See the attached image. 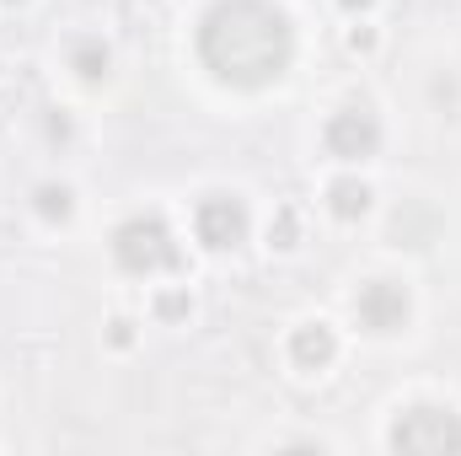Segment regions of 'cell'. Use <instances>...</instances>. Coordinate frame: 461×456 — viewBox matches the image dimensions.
I'll return each instance as SVG.
<instances>
[{"label":"cell","instance_id":"obj_1","mask_svg":"<svg viewBox=\"0 0 461 456\" xmlns=\"http://www.w3.org/2000/svg\"><path fill=\"white\" fill-rule=\"evenodd\" d=\"M199 59L226 87H268L295 59V27L268 0H221L199 22Z\"/></svg>","mask_w":461,"mask_h":456},{"label":"cell","instance_id":"obj_2","mask_svg":"<svg viewBox=\"0 0 461 456\" xmlns=\"http://www.w3.org/2000/svg\"><path fill=\"white\" fill-rule=\"evenodd\" d=\"M113 263L123 274H161L177 269V242L161 215H134L113 231Z\"/></svg>","mask_w":461,"mask_h":456},{"label":"cell","instance_id":"obj_3","mask_svg":"<svg viewBox=\"0 0 461 456\" xmlns=\"http://www.w3.org/2000/svg\"><path fill=\"white\" fill-rule=\"evenodd\" d=\"M386 441H392V451H408V456H446V451H461V419L451 408L419 403V408L397 414Z\"/></svg>","mask_w":461,"mask_h":456},{"label":"cell","instance_id":"obj_4","mask_svg":"<svg viewBox=\"0 0 461 456\" xmlns=\"http://www.w3.org/2000/svg\"><path fill=\"white\" fill-rule=\"evenodd\" d=\"M322 145L339 161H365L381 145V118L370 114V108H339V114L328 118V129H322Z\"/></svg>","mask_w":461,"mask_h":456},{"label":"cell","instance_id":"obj_5","mask_svg":"<svg viewBox=\"0 0 461 456\" xmlns=\"http://www.w3.org/2000/svg\"><path fill=\"white\" fill-rule=\"evenodd\" d=\"M354 317H359L365 333H397L408 323V290L392 285V279H370L354 296Z\"/></svg>","mask_w":461,"mask_h":456},{"label":"cell","instance_id":"obj_6","mask_svg":"<svg viewBox=\"0 0 461 456\" xmlns=\"http://www.w3.org/2000/svg\"><path fill=\"white\" fill-rule=\"evenodd\" d=\"M194 231H199V242H204L210 252H226V247H236V242L247 236V205L230 199V194H210V199H199V210H194Z\"/></svg>","mask_w":461,"mask_h":456},{"label":"cell","instance_id":"obj_7","mask_svg":"<svg viewBox=\"0 0 461 456\" xmlns=\"http://www.w3.org/2000/svg\"><path fill=\"white\" fill-rule=\"evenodd\" d=\"M333 354H339V343H333V328H328V323H301V328H295L290 360H295L301 370H322Z\"/></svg>","mask_w":461,"mask_h":456},{"label":"cell","instance_id":"obj_8","mask_svg":"<svg viewBox=\"0 0 461 456\" xmlns=\"http://www.w3.org/2000/svg\"><path fill=\"white\" fill-rule=\"evenodd\" d=\"M328 205H333V215H339V221H359V215L370 210V188H365V183H354V178H344V183H333V188H328Z\"/></svg>","mask_w":461,"mask_h":456},{"label":"cell","instance_id":"obj_9","mask_svg":"<svg viewBox=\"0 0 461 456\" xmlns=\"http://www.w3.org/2000/svg\"><path fill=\"white\" fill-rule=\"evenodd\" d=\"M38 210L49 221H65L70 215V188H38Z\"/></svg>","mask_w":461,"mask_h":456},{"label":"cell","instance_id":"obj_10","mask_svg":"<svg viewBox=\"0 0 461 456\" xmlns=\"http://www.w3.org/2000/svg\"><path fill=\"white\" fill-rule=\"evenodd\" d=\"M76 70H81L86 81H97V76L108 70V49H81V54H76Z\"/></svg>","mask_w":461,"mask_h":456}]
</instances>
